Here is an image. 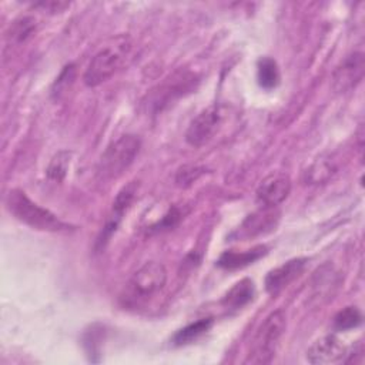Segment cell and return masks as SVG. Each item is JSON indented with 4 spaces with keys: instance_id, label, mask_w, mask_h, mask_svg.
Instances as JSON below:
<instances>
[{
    "instance_id": "obj_1",
    "label": "cell",
    "mask_w": 365,
    "mask_h": 365,
    "mask_svg": "<svg viewBox=\"0 0 365 365\" xmlns=\"http://www.w3.org/2000/svg\"><path fill=\"white\" fill-rule=\"evenodd\" d=\"M4 204L9 212L16 220L29 225L33 230L51 232L68 230V224L61 221L47 208H43L41 205L34 202L31 198H29V195L24 191L19 188H13L6 194Z\"/></svg>"
},
{
    "instance_id": "obj_2",
    "label": "cell",
    "mask_w": 365,
    "mask_h": 365,
    "mask_svg": "<svg viewBox=\"0 0 365 365\" xmlns=\"http://www.w3.org/2000/svg\"><path fill=\"white\" fill-rule=\"evenodd\" d=\"M287 328V318L282 309H277L271 312L264 322L257 329L252 341L248 356L245 359L247 364H269L279 346V341Z\"/></svg>"
},
{
    "instance_id": "obj_3",
    "label": "cell",
    "mask_w": 365,
    "mask_h": 365,
    "mask_svg": "<svg viewBox=\"0 0 365 365\" xmlns=\"http://www.w3.org/2000/svg\"><path fill=\"white\" fill-rule=\"evenodd\" d=\"M130 50L131 46L125 37H118L113 44L98 50L84 71V84L88 87H96L107 81L124 66Z\"/></svg>"
},
{
    "instance_id": "obj_4",
    "label": "cell",
    "mask_w": 365,
    "mask_h": 365,
    "mask_svg": "<svg viewBox=\"0 0 365 365\" xmlns=\"http://www.w3.org/2000/svg\"><path fill=\"white\" fill-rule=\"evenodd\" d=\"M140 147L141 141L134 134L118 137L101 154L97 165V175L104 181L120 177L134 163Z\"/></svg>"
},
{
    "instance_id": "obj_5",
    "label": "cell",
    "mask_w": 365,
    "mask_h": 365,
    "mask_svg": "<svg viewBox=\"0 0 365 365\" xmlns=\"http://www.w3.org/2000/svg\"><path fill=\"white\" fill-rule=\"evenodd\" d=\"M167 282L165 267L158 261H148L143 264L128 279L125 287V304L140 305L160 291Z\"/></svg>"
},
{
    "instance_id": "obj_6",
    "label": "cell",
    "mask_w": 365,
    "mask_h": 365,
    "mask_svg": "<svg viewBox=\"0 0 365 365\" xmlns=\"http://www.w3.org/2000/svg\"><path fill=\"white\" fill-rule=\"evenodd\" d=\"M365 58L361 51L346 56L332 74V88L336 93H348L354 90L364 77Z\"/></svg>"
},
{
    "instance_id": "obj_7",
    "label": "cell",
    "mask_w": 365,
    "mask_h": 365,
    "mask_svg": "<svg viewBox=\"0 0 365 365\" xmlns=\"http://www.w3.org/2000/svg\"><path fill=\"white\" fill-rule=\"evenodd\" d=\"M221 121V114L217 106H211L198 113L190 123L185 131V141L192 147H201L208 143L215 134Z\"/></svg>"
},
{
    "instance_id": "obj_8",
    "label": "cell",
    "mask_w": 365,
    "mask_h": 365,
    "mask_svg": "<svg viewBox=\"0 0 365 365\" xmlns=\"http://www.w3.org/2000/svg\"><path fill=\"white\" fill-rule=\"evenodd\" d=\"M291 192V178L285 173H272L267 175L257 188V200L262 207H277Z\"/></svg>"
},
{
    "instance_id": "obj_9",
    "label": "cell",
    "mask_w": 365,
    "mask_h": 365,
    "mask_svg": "<svg viewBox=\"0 0 365 365\" xmlns=\"http://www.w3.org/2000/svg\"><path fill=\"white\" fill-rule=\"evenodd\" d=\"M348 351L335 335H325L317 339L307 351V361L314 365H327L345 361Z\"/></svg>"
},
{
    "instance_id": "obj_10",
    "label": "cell",
    "mask_w": 365,
    "mask_h": 365,
    "mask_svg": "<svg viewBox=\"0 0 365 365\" xmlns=\"http://www.w3.org/2000/svg\"><path fill=\"white\" fill-rule=\"evenodd\" d=\"M279 221V211L277 207H262L250 214L238 227L237 238H252L275 230Z\"/></svg>"
},
{
    "instance_id": "obj_11",
    "label": "cell",
    "mask_w": 365,
    "mask_h": 365,
    "mask_svg": "<svg viewBox=\"0 0 365 365\" xmlns=\"http://www.w3.org/2000/svg\"><path fill=\"white\" fill-rule=\"evenodd\" d=\"M305 258H294L282 265L271 269L265 277V289L269 295L279 294L285 287H288L305 268Z\"/></svg>"
},
{
    "instance_id": "obj_12",
    "label": "cell",
    "mask_w": 365,
    "mask_h": 365,
    "mask_svg": "<svg viewBox=\"0 0 365 365\" xmlns=\"http://www.w3.org/2000/svg\"><path fill=\"white\" fill-rule=\"evenodd\" d=\"M267 252H268V248L265 245H257V247H254L251 250H245V251L230 250L220 255L217 265L224 269H228V271L240 269L250 264H254L255 261L262 258Z\"/></svg>"
},
{
    "instance_id": "obj_13",
    "label": "cell",
    "mask_w": 365,
    "mask_h": 365,
    "mask_svg": "<svg viewBox=\"0 0 365 365\" xmlns=\"http://www.w3.org/2000/svg\"><path fill=\"white\" fill-rule=\"evenodd\" d=\"M255 297V285L251 279L244 278L234 284V287L222 298V305L227 309H241L248 305Z\"/></svg>"
},
{
    "instance_id": "obj_14",
    "label": "cell",
    "mask_w": 365,
    "mask_h": 365,
    "mask_svg": "<svg viewBox=\"0 0 365 365\" xmlns=\"http://www.w3.org/2000/svg\"><path fill=\"white\" fill-rule=\"evenodd\" d=\"M338 274L334 267L325 264L318 268L312 277V295L319 299L329 298V294L332 295L334 289L338 287Z\"/></svg>"
},
{
    "instance_id": "obj_15",
    "label": "cell",
    "mask_w": 365,
    "mask_h": 365,
    "mask_svg": "<svg viewBox=\"0 0 365 365\" xmlns=\"http://www.w3.org/2000/svg\"><path fill=\"white\" fill-rule=\"evenodd\" d=\"M336 173V165L328 157H319L308 165L304 173V180L307 184H324L332 178Z\"/></svg>"
},
{
    "instance_id": "obj_16",
    "label": "cell",
    "mask_w": 365,
    "mask_h": 365,
    "mask_svg": "<svg viewBox=\"0 0 365 365\" xmlns=\"http://www.w3.org/2000/svg\"><path fill=\"white\" fill-rule=\"evenodd\" d=\"M212 325V319L211 318H202L198 319L192 324H188L187 327L178 329L174 336H173V342L175 345H185L190 344L195 339H198L201 335H204Z\"/></svg>"
},
{
    "instance_id": "obj_17",
    "label": "cell",
    "mask_w": 365,
    "mask_h": 365,
    "mask_svg": "<svg viewBox=\"0 0 365 365\" xmlns=\"http://www.w3.org/2000/svg\"><path fill=\"white\" fill-rule=\"evenodd\" d=\"M257 78L262 88H275L279 83V70L275 60L269 57H262L257 64Z\"/></svg>"
},
{
    "instance_id": "obj_18",
    "label": "cell",
    "mask_w": 365,
    "mask_h": 365,
    "mask_svg": "<svg viewBox=\"0 0 365 365\" xmlns=\"http://www.w3.org/2000/svg\"><path fill=\"white\" fill-rule=\"evenodd\" d=\"M137 192V184L133 181L128 185H125L115 197L114 202H113V217L108 220L111 222H115V225H118L123 214L125 212V210L133 204L134 197Z\"/></svg>"
},
{
    "instance_id": "obj_19",
    "label": "cell",
    "mask_w": 365,
    "mask_h": 365,
    "mask_svg": "<svg viewBox=\"0 0 365 365\" xmlns=\"http://www.w3.org/2000/svg\"><path fill=\"white\" fill-rule=\"evenodd\" d=\"M362 322V314L356 307H346L334 317V329L348 331L356 328Z\"/></svg>"
},
{
    "instance_id": "obj_20",
    "label": "cell",
    "mask_w": 365,
    "mask_h": 365,
    "mask_svg": "<svg viewBox=\"0 0 365 365\" xmlns=\"http://www.w3.org/2000/svg\"><path fill=\"white\" fill-rule=\"evenodd\" d=\"M68 163H70V153L68 151L57 153L51 158V161H50V164H48V167L46 170L47 177L50 180H53V181H57V182L63 181L64 177H66L67 168H68Z\"/></svg>"
},
{
    "instance_id": "obj_21",
    "label": "cell",
    "mask_w": 365,
    "mask_h": 365,
    "mask_svg": "<svg viewBox=\"0 0 365 365\" xmlns=\"http://www.w3.org/2000/svg\"><path fill=\"white\" fill-rule=\"evenodd\" d=\"M204 173H205V167H202V165H191V164L182 165L175 173V184L178 187H190Z\"/></svg>"
},
{
    "instance_id": "obj_22",
    "label": "cell",
    "mask_w": 365,
    "mask_h": 365,
    "mask_svg": "<svg viewBox=\"0 0 365 365\" xmlns=\"http://www.w3.org/2000/svg\"><path fill=\"white\" fill-rule=\"evenodd\" d=\"M36 30V21L31 17H21L20 20H16L10 30V38L16 43L24 41L27 37H30Z\"/></svg>"
},
{
    "instance_id": "obj_23",
    "label": "cell",
    "mask_w": 365,
    "mask_h": 365,
    "mask_svg": "<svg viewBox=\"0 0 365 365\" xmlns=\"http://www.w3.org/2000/svg\"><path fill=\"white\" fill-rule=\"evenodd\" d=\"M73 78H74V66L70 64V66L64 67V70L61 71L60 77L56 80L54 88H53V94L58 97L61 93H64V90L73 83Z\"/></svg>"
}]
</instances>
